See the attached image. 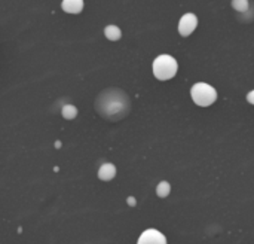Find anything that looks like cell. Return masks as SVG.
I'll return each instance as SVG.
<instances>
[{
    "mask_svg": "<svg viewBox=\"0 0 254 244\" xmlns=\"http://www.w3.org/2000/svg\"><path fill=\"white\" fill-rule=\"evenodd\" d=\"M170 192H171V185L168 183V182H161L158 186H156V194H158V197H161V198H167L168 195H170Z\"/></svg>",
    "mask_w": 254,
    "mask_h": 244,
    "instance_id": "obj_9",
    "label": "cell"
},
{
    "mask_svg": "<svg viewBox=\"0 0 254 244\" xmlns=\"http://www.w3.org/2000/svg\"><path fill=\"white\" fill-rule=\"evenodd\" d=\"M128 203H129V204H135V200H134V198H129Z\"/></svg>",
    "mask_w": 254,
    "mask_h": 244,
    "instance_id": "obj_13",
    "label": "cell"
},
{
    "mask_svg": "<svg viewBox=\"0 0 254 244\" xmlns=\"http://www.w3.org/2000/svg\"><path fill=\"white\" fill-rule=\"evenodd\" d=\"M198 27V16L195 13H185L180 21H179V33L183 36V37H188L190 36L195 28Z\"/></svg>",
    "mask_w": 254,
    "mask_h": 244,
    "instance_id": "obj_4",
    "label": "cell"
},
{
    "mask_svg": "<svg viewBox=\"0 0 254 244\" xmlns=\"http://www.w3.org/2000/svg\"><path fill=\"white\" fill-rule=\"evenodd\" d=\"M179 64L174 57L171 55H159L153 61V75L159 81H170L177 75Z\"/></svg>",
    "mask_w": 254,
    "mask_h": 244,
    "instance_id": "obj_2",
    "label": "cell"
},
{
    "mask_svg": "<svg viewBox=\"0 0 254 244\" xmlns=\"http://www.w3.org/2000/svg\"><path fill=\"white\" fill-rule=\"evenodd\" d=\"M131 109L129 98L122 91H107L103 92L97 100V110L101 116L110 121H119L128 115Z\"/></svg>",
    "mask_w": 254,
    "mask_h": 244,
    "instance_id": "obj_1",
    "label": "cell"
},
{
    "mask_svg": "<svg viewBox=\"0 0 254 244\" xmlns=\"http://www.w3.org/2000/svg\"><path fill=\"white\" fill-rule=\"evenodd\" d=\"M61 7L67 13H80L83 9V0H63Z\"/></svg>",
    "mask_w": 254,
    "mask_h": 244,
    "instance_id": "obj_7",
    "label": "cell"
},
{
    "mask_svg": "<svg viewBox=\"0 0 254 244\" xmlns=\"http://www.w3.org/2000/svg\"><path fill=\"white\" fill-rule=\"evenodd\" d=\"M104 34L109 40L115 42V40H119L122 37V31L118 25H107L104 28Z\"/></svg>",
    "mask_w": 254,
    "mask_h": 244,
    "instance_id": "obj_8",
    "label": "cell"
},
{
    "mask_svg": "<svg viewBox=\"0 0 254 244\" xmlns=\"http://www.w3.org/2000/svg\"><path fill=\"white\" fill-rule=\"evenodd\" d=\"M115 176H116V167L110 163H104L98 168V179L103 182H110L112 179H115Z\"/></svg>",
    "mask_w": 254,
    "mask_h": 244,
    "instance_id": "obj_6",
    "label": "cell"
},
{
    "mask_svg": "<svg viewBox=\"0 0 254 244\" xmlns=\"http://www.w3.org/2000/svg\"><path fill=\"white\" fill-rule=\"evenodd\" d=\"M247 101H249L250 104H253L254 106V89L253 91H250V92L247 94Z\"/></svg>",
    "mask_w": 254,
    "mask_h": 244,
    "instance_id": "obj_12",
    "label": "cell"
},
{
    "mask_svg": "<svg viewBox=\"0 0 254 244\" xmlns=\"http://www.w3.org/2000/svg\"><path fill=\"white\" fill-rule=\"evenodd\" d=\"M61 113L65 119H74L77 116V109L73 104H65V106H63Z\"/></svg>",
    "mask_w": 254,
    "mask_h": 244,
    "instance_id": "obj_10",
    "label": "cell"
},
{
    "mask_svg": "<svg viewBox=\"0 0 254 244\" xmlns=\"http://www.w3.org/2000/svg\"><path fill=\"white\" fill-rule=\"evenodd\" d=\"M232 6L238 12H246L249 9V0H232Z\"/></svg>",
    "mask_w": 254,
    "mask_h": 244,
    "instance_id": "obj_11",
    "label": "cell"
},
{
    "mask_svg": "<svg viewBox=\"0 0 254 244\" xmlns=\"http://www.w3.org/2000/svg\"><path fill=\"white\" fill-rule=\"evenodd\" d=\"M190 97L195 104L201 107H208L217 100V91L205 82H198L190 88Z\"/></svg>",
    "mask_w": 254,
    "mask_h": 244,
    "instance_id": "obj_3",
    "label": "cell"
},
{
    "mask_svg": "<svg viewBox=\"0 0 254 244\" xmlns=\"http://www.w3.org/2000/svg\"><path fill=\"white\" fill-rule=\"evenodd\" d=\"M137 244H167V237L161 231L149 228L141 233Z\"/></svg>",
    "mask_w": 254,
    "mask_h": 244,
    "instance_id": "obj_5",
    "label": "cell"
}]
</instances>
